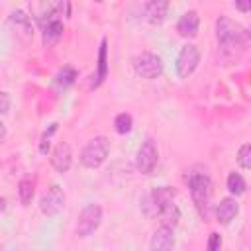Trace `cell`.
<instances>
[{"label":"cell","mask_w":251,"mask_h":251,"mask_svg":"<svg viewBox=\"0 0 251 251\" xmlns=\"http://www.w3.org/2000/svg\"><path fill=\"white\" fill-rule=\"evenodd\" d=\"M216 39L224 49H243L249 41V31L239 22L222 16L216 20Z\"/></svg>","instance_id":"cell-1"},{"label":"cell","mask_w":251,"mask_h":251,"mask_svg":"<svg viewBox=\"0 0 251 251\" xmlns=\"http://www.w3.org/2000/svg\"><path fill=\"white\" fill-rule=\"evenodd\" d=\"M167 12H169V2H165V0H151L143 6V14H145L147 22L155 24V25L165 20Z\"/></svg>","instance_id":"cell-13"},{"label":"cell","mask_w":251,"mask_h":251,"mask_svg":"<svg viewBox=\"0 0 251 251\" xmlns=\"http://www.w3.org/2000/svg\"><path fill=\"white\" fill-rule=\"evenodd\" d=\"M10 24L14 25L16 29V35L22 39V41H29L33 37V27H31V20L25 12L22 10H16L10 14Z\"/></svg>","instance_id":"cell-10"},{"label":"cell","mask_w":251,"mask_h":251,"mask_svg":"<svg viewBox=\"0 0 251 251\" xmlns=\"http://www.w3.org/2000/svg\"><path fill=\"white\" fill-rule=\"evenodd\" d=\"M108 153H110V141H108V137L96 135L80 151V163L86 169H96V167H100L106 161Z\"/></svg>","instance_id":"cell-3"},{"label":"cell","mask_w":251,"mask_h":251,"mask_svg":"<svg viewBox=\"0 0 251 251\" xmlns=\"http://www.w3.org/2000/svg\"><path fill=\"white\" fill-rule=\"evenodd\" d=\"M114 127H116V131H118L120 135L129 133L131 127H133V120H131V116L126 114V112H124V114H118L116 120H114Z\"/></svg>","instance_id":"cell-22"},{"label":"cell","mask_w":251,"mask_h":251,"mask_svg":"<svg viewBox=\"0 0 251 251\" xmlns=\"http://www.w3.org/2000/svg\"><path fill=\"white\" fill-rule=\"evenodd\" d=\"M157 159H159V151H157L155 141L145 139L141 143V147L137 149V155H135V165H137L139 173H143V175L153 173V169L157 165Z\"/></svg>","instance_id":"cell-8"},{"label":"cell","mask_w":251,"mask_h":251,"mask_svg":"<svg viewBox=\"0 0 251 251\" xmlns=\"http://www.w3.org/2000/svg\"><path fill=\"white\" fill-rule=\"evenodd\" d=\"M235 8L241 12H249L251 10V2H235Z\"/></svg>","instance_id":"cell-27"},{"label":"cell","mask_w":251,"mask_h":251,"mask_svg":"<svg viewBox=\"0 0 251 251\" xmlns=\"http://www.w3.org/2000/svg\"><path fill=\"white\" fill-rule=\"evenodd\" d=\"M18 196H20V202L24 206H27L31 202V198H33V182L29 178L20 180V184H18Z\"/></svg>","instance_id":"cell-21"},{"label":"cell","mask_w":251,"mask_h":251,"mask_svg":"<svg viewBox=\"0 0 251 251\" xmlns=\"http://www.w3.org/2000/svg\"><path fill=\"white\" fill-rule=\"evenodd\" d=\"M55 129H57V124H51V126H49V131L43 133L41 143H39V151H41V153H47V149H49V139H51V135L55 133Z\"/></svg>","instance_id":"cell-24"},{"label":"cell","mask_w":251,"mask_h":251,"mask_svg":"<svg viewBox=\"0 0 251 251\" xmlns=\"http://www.w3.org/2000/svg\"><path fill=\"white\" fill-rule=\"evenodd\" d=\"M6 137V126H4V122H0V141Z\"/></svg>","instance_id":"cell-28"},{"label":"cell","mask_w":251,"mask_h":251,"mask_svg":"<svg viewBox=\"0 0 251 251\" xmlns=\"http://www.w3.org/2000/svg\"><path fill=\"white\" fill-rule=\"evenodd\" d=\"M51 165L55 171L59 173H67L71 169V163H73V151H71V145L61 141L55 145V149L51 151V157H49Z\"/></svg>","instance_id":"cell-9"},{"label":"cell","mask_w":251,"mask_h":251,"mask_svg":"<svg viewBox=\"0 0 251 251\" xmlns=\"http://www.w3.org/2000/svg\"><path fill=\"white\" fill-rule=\"evenodd\" d=\"M61 35H63V24L59 18H55L43 25V43L45 45H55L61 39Z\"/></svg>","instance_id":"cell-17"},{"label":"cell","mask_w":251,"mask_h":251,"mask_svg":"<svg viewBox=\"0 0 251 251\" xmlns=\"http://www.w3.org/2000/svg\"><path fill=\"white\" fill-rule=\"evenodd\" d=\"M239 212V206L235 202V198H224L220 200V204L216 206V220L222 224V226H227Z\"/></svg>","instance_id":"cell-14"},{"label":"cell","mask_w":251,"mask_h":251,"mask_svg":"<svg viewBox=\"0 0 251 251\" xmlns=\"http://www.w3.org/2000/svg\"><path fill=\"white\" fill-rule=\"evenodd\" d=\"M4 208H6V200H4L2 196H0V214L4 212Z\"/></svg>","instance_id":"cell-29"},{"label":"cell","mask_w":251,"mask_h":251,"mask_svg":"<svg viewBox=\"0 0 251 251\" xmlns=\"http://www.w3.org/2000/svg\"><path fill=\"white\" fill-rule=\"evenodd\" d=\"M75 78H76V71H75L73 67H63V69L57 73V76H55V86H57L59 90H67V88L75 82Z\"/></svg>","instance_id":"cell-18"},{"label":"cell","mask_w":251,"mask_h":251,"mask_svg":"<svg viewBox=\"0 0 251 251\" xmlns=\"http://www.w3.org/2000/svg\"><path fill=\"white\" fill-rule=\"evenodd\" d=\"M198 63H200V51H198V47L192 45V43L184 45L178 51V57H176V73H178V76L180 78H188L196 71Z\"/></svg>","instance_id":"cell-7"},{"label":"cell","mask_w":251,"mask_h":251,"mask_svg":"<svg viewBox=\"0 0 251 251\" xmlns=\"http://www.w3.org/2000/svg\"><path fill=\"white\" fill-rule=\"evenodd\" d=\"M175 190L171 188V186H157L151 194H149V202H151V206L155 208V214H157V210L161 208V206H165V204H171L173 200H175Z\"/></svg>","instance_id":"cell-16"},{"label":"cell","mask_w":251,"mask_h":251,"mask_svg":"<svg viewBox=\"0 0 251 251\" xmlns=\"http://www.w3.org/2000/svg\"><path fill=\"white\" fill-rule=\"evenodd\" d=\"M198 27H200V18H198V12H194V10L184 12L176 22V31L182 37H196Z\"/></svg>","instance_id":"cell-11"},{"label":"cell","mask_w":251,"mask_h":251,"mask_svg":"<svg viewBox=\"0 0 251 251\" xmlns=\"http://www.w3.org/2000/svg\"><path fill=\"white\" fill-rule=\"evenodd\" d=\"M149 247H151V251H171L175 247L173 229H169V227L155 229V233H153V237L149 241Z\"/></svg>","instance_id":"cell-12"},{"label":"cell","mask_w":251,"mask_h":251,"mask_svg":"<svg viewBox=\"0 0 251 251\" xmlns=\"http://www.w3.org/2000/svg\"><path fill=\"white\" fill-rule=\"evenodd\" d=\"M157 218H159V222H161V227L173 229L175 226H178L180 210H178V206H176L175 202H171V204H165V206H161V208L157 210Z\"/></svg>","instance_id":"cell-15"},{"label":"cell","mask_w":251,"mask_h":251,"mask_svg":"<svg viewBox=\"0 0 251 251\" xmlns=\"http://www.w3.org/2000/svg\"><path fill=\"white\" fill-rule=\"evenodd\" d=\"M245 188H247V184H245L243 176H241L239 173H229V176H227V190H229L231 194L239 196V194L245 192Z\"/></svg>","instance_id":"cell-20"},{"label":"cell","mask_w":251,"mask_h":251,"mask_svg":"<svg viewBox=\"0 0 251 251\" xmlns=\"http://www.w3.org/2000/svg\"><path fill=\"white\" fill-rule=\"evenodd\" d=\"M220 247H222V235L220 233H210V237H208V245H206V251H220Z\"/></svg>","instance_id":"cell-25"},{"label":"cell","mask_w":251,"mask_h":251,"mask_svg":"<svg viewBox=\"0 0 251 251\" xmlns=\"http://www.w3.org/2000/svg\"><path fill=\"white\" fill-rule=\"evenodd\" d=\"M10 104H12L10 94H8V92H0V114H8Z\"/></svg>","instance_id":"cell-26"},{"label":"cell","mask_w":251,"mask_h":251,"mask_svg":"<svg viewBox=\"0 0 251 251\" xmlns=\"http://www.w3.org/2000/svg\"><path fill=\"white\" fill-rule=\"evenodd\" d=\"M63 208H65V192H63V188H61L59 184L49 186L47 192H45V194L41 196V200H39V210H41V214L53 218V216L61 214Z\"/></svg>","instance_id":"cell-6"},{"label":"cell","mask_w":251,"mask_h":251,"mask_svg":"<svg viewBox=\"0 0 251 251\" xmlns=\"http://www.w3.org/2000/svg\"><path fill=\"white\" fill-rule=\"evenodd\" d=\"M100 222H102V208L98 204H86L78 214L75 231L78 237H88L98 229Z\"/></svg>","instance_id":"cell-4"},{"label":"cell","mask_w":251,"mask_h":251,"mask_svg":"<svg viewBox=\"0 0 251 251\" xmlns=\"http://www.w3.org/2000/svg\"><path fill=\"white\" fill-rule=\"evenodd\" d=\"M188 188H190V196H192V202H194L198 214L202 218H206L208 216L210 196H212V180H210V176L206 173H190Z\"/></svg>","instance_id":"cell-2"},{"label":"cell","mask_w":251,"mask_h":251,"mask_svg":"<svg viewBox=\"0 0 251 251\" xmlns=\"http://www.w3.org/2000/svg\"><path fill=\"white\" fill-rule=\"evenodd\" d=\"M237 163H239V167L245 169V171L251 169V145H249V143H243V145L239 147V151H237Z\"/></svg>","instance_id":"cell-23"},{"label":"cell","mask_w":251,"mask_h":251,"mask_svg":"<svg viewBox=\"0 0 251 251\" xmlns=\"http://www.w3.org/2000/svg\"><path fill=\"white\" fill-rule=\"evenodd\" d=\"M106 73H108V65H106V39H102L100 51H98V75H96V80H94L92 86H100V82L106 78Z\"/></svg>","instance_id":"cell-19"},{"label":"cell","mask_w":251,"mask_h":251,"mask_svg":"<svg viewBox=\"0 0 251 251\" xmlns=\"http://www.w3.org/2000/svg\"><path fill=\"white\" fill-rule=\"evenodd\" d=\"M133 71H135L141 78L151 80V78L161 76V73H163V61H161L159 55L145 51V53H141V55H137V57L133 59Z\"/></svg>","instance_id":"cell-5"}]
</instances>
